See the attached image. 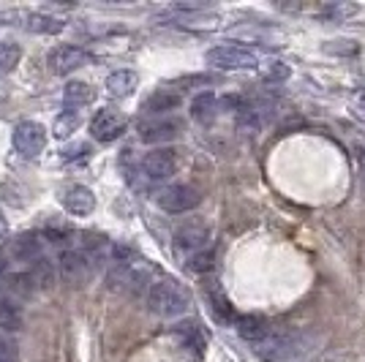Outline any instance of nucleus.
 <instances>
[{
    "label": "nucleus",
    "mask_w": 365,
    "mask_h": 362,
    "mask_svg": "<svg viewBox=\"0 0 365 362\" xmlns=\"http://www.w3.org/2000/svg\"><path fill=\"white\" fill-rule=\"evenodd\" d=\"M148 305H150V311L155 316H164V319L182 316L188 311V305H191V294L178 281L161 278L148 291Z\"/></svg>",
    "instance_id": "obj_1"
},
{
    "label": "nucleus",
    "mask_w": 365,
    "mask_h": 362,
    "mask_svg": "<svg viewBox=\"0 0 365 362\" xmlns=\"http://www.w3.org/2000/svg\"><path fill=\"white\" fill-rule=\"evenodd\" d=\"M303 351H305L303 335L284 332V330H273L262 343L254 346V354L262 362H294Z\"/></svg>",
    "instance_id": "obj_2"
},
{
    "label": "nucleus",
    "mask_w": 365,
    "mask_h": 362,
    "mask_svg": "<svg viewBox=\"0 0 365 362\" xmlns=\"http://www.w3.org/2000/svg\"><path fill=\"white\" fill-rule=\"evenodd\" d=\"M155 202H158L161 210L180 215V212L197 210L199 205H202V194H199V188L188 185V182H175V185L161 188V191L155 194Z\"/></svg>",
    "instance_id": "obj_3"
},
{
    "label": "nucleus",
    "mask_w": 365,
    "mask_h": 362,
    "mask_svg": "<svg viewBox=\"0 0 365 362\" xmlns=\"http://www.w3.org/2000/svg\"><path fill=\"white\" fill-rule=\"evenodd\" d=\"M205 61L218 71H251L259 66L257 55L243 46H213V49H207Z\"/></svg>",
    "instance_id": "obj_4"
},
{
    "label": "nucleus",
    "mask_w": 365,
    "mask_h": 362,
    "mask_svg": "<svg viewBox=\"0 0 365 362\" xmlns=\"http://www.w3.org/2000/svg\"><path fill=\"white\" fill-rule=\"evenodd\" d=\"M91 61H93L91 52H88V49H82V46H74V44L55 46V49L46 55V66H49V71H52L55 76L74 74L76 68L88 66Z\"/></svg>",
    "instance_id": "obj_5"
},
{
    "label": "nucleus",
    "mask_w": 365,
    "mask_h": 362,
    "mask_svg": "<svg viewBox=\"0 0 365 362\" xmlns=\"http://www.w3.org/2000/svg\"><path fill=\"white\" fill-rule=\"evenodd\" d=\"M46 148V128L36 120H22L14 128V150L22 158H38Z\"/></svg>",
    "instance_id": "obj_6"
},
{
    "label": "nucleus",
    "mask_w": 365,
    "mask_h": 362,
    "mask_svg": "<svg viewBox=\"0 0 365 362\" xmlns=\"http://www.w3.org/2000/svg\"><path fill=\"white\" fill-rule=\"evenodd\" d=\"M128 128V118L118 112V109H98L96 118L91 120V134L96 142H115L118 136L125 134Z\"/></svg>",
    "instance_id": "obj_7"
},
{
    "label": "nucleus",
    "mask_w": 365,
    "mask_h": 362,
    "mask_svg": "<svg viewBox=\"0 0 365 362\" xmlns=\"http://www.w3.org/2000/svg\"><path fill=\"white\" fill-rule=\"evenodd\" d=\"M142 172L148 175V180H169L178 172V152L172 148H155L142 158Z\"/></svg>",
    "instance_id": "obj_8"
},
{
    "label": "nucleus",
    "mask_w": 365,
    "mask_h": 362,
    "mask_svg": "<svg viewBox=\"0 0 365 362\" xmlns=\"http://www.w3.org/2000/svg\"><path fill=\"white\" fill-rule=\"evenodd\" d=\"M58 267H61V278L68 284V286L79 289L91 281L93 264H91V259L85 257L82 251H63Z\"/></svg>",
    "instance_id": "obj_9"
},
{
    "label": "nucleus",
    "mask_w": 365,
    "mask_h": 362,
    "mask_svg": "<svg viewBox=\"0 0 365 362\" xmlns=\"http://www.w3.org/2000/svg\"><path fill=\"white\" fill-rule=\"evenodd\" d=\"M107 284L112 291H123V294H139L145 284H148V270L142 267H134V264H128V262H120L118 264V270L109 272Z\"/></svg>",
    "instance_id": "obj_10"
},
{
    "label": "nucleus",
    "mask_w": 365,
    "mask_h": 362,
    "mask_svg": "<svg viewBox=\"0 0 365 362\" xmlns=\"http://www.w3.org/2000/svg\"><path fill=\"white\" fill-rule=\"evenodd\" d=\"M210 240V229L207 224H202V221H185L182 227L175 229V245L185 251V254H199L205 245Z\"/></svg>",
    "instance_id": "obj_11"
},
{
    "label": "nucleus",
    "mask_w": 365,
    "mask_h": 362,
    "mask_svg": "<svg viewBox=\"0 0 365 362\" xmlns=\"http://www.w3.org/2000/svg\"><path fill=\"white\" fill-rule=\"evenodd\" d=\"M180 120H148L139 125V139L145 145H158V142H169L180 134Z\"/></svg>",
    "instance_id": "obj_12"
},
{
    "label": "nucleus",
    "mask_w": 365,
    "mask_h": 362,
    "mask_svg": "<svg viewBox=\"0 0 365 362\" xmlns=\"http://www.w3.org/2000/svg\"><path fill=\"white\" fill-rule=\"evenodd\" d=\"M63 207L71 215H91L96 210V194L88 185H71L63 194Z\"/></svg>",
    "instance_id": "obj_13"
},
{
    "label": "nucleus",
    "mask_w": 365,
    "mask_h": 362,
    "mask_svg": "<svg viewBox=\"0 0 365 362\" xmlns=\"http://www.w3.org/2000/svg\"><path fill=\"white\" fill-rule=\"evenodd\" d=\"M235 327H237V335H240L243 341H248L251 346L262 343V341L273 332L270 321H267V319H262V316H237L235 319Z\"/></svg>",
    "instance_id": "obj_14"
},
{
    "label": "nucleus",
    "mask_w": 365,
    "mask_h": 362,
    "mask_svg": "<svg viewBox=\"0 0 365 362\" xmlns=\"http://www.w3.org/2000/svg\"><path fill=\"white\" fill-rule=\"evenodd\" d=\"M139 88V74L131 68H118L107 76V93L112 98H125Z\"/></svg>",
    "instance_id": "obj_15"
},
{
    "label": "nucleus",
    "mask_w": 365,
    "mask_h": 362,
    "mask_svg": "<svg viewBox=\"0 0 365 362\" xmlns=\"http://www.w3.org/2000/svg\"><path fill=\"white\" fill-rule=\"evenodd\" d=\"M182 104V95L178 90H172V88H158L155 93L148 95V101H145V112L148 115H164V112H172V109H178Z\"/></svg>",
    "instance_id": "obj_16"
},
{
    "label": "nucleus",
    "mask_w": 365,
    "mask_h": 362,
    "mask_svg": "<svg viewBox=\"0 0 365 362\" xmlns=\"http://www.w3.org/2000/svg\"><path fill=\"white\" fill-rule=\"evenodd\" d=\"M22 28H25V31H31V33H46V36H58V33L66 28V22H63V19H58V16L31 11V14H22Z\"/></svg>",
    "instance_id": "obj_17"
},
{
    "label": "nucleus",
    "mask_w": 365,
    "mask_h": 362,
    "mask_svg": "<svg viewBox=\"0 0 365 362\" xmlns=\"http://www.w3.org/2000/svg\"><path fill=\"white\" fill-rule=\"evenodd\" d=\"M215 115H218V98H215L213 93H199L197 98L191 101V118L202 123V125L213 123Z\"/></svg>",
    "instance_id": "obj_18"
},
{
    "label": "nucleus",
    "mask_w": 365,
    "mask_h": 362,
    "mask_svg": "<svg viewBox=\"0 0 365 362\" xmlns=\"http://www.w3.org/2000/svg\"><path fill=\"white\" fill-rule=\"evenodd\" d=\"M96 98V90H93L88 82H79V79H74V82H68L66 88H63V104L66 106H88Z\"/></svg>",
    "instance_id": "obj_19"
},
{
    "label": "nucleus",
    "mask_w": 365,
    "mask_h": 362,
    "mask_svg": "<svg viewBox=\"0 0 365 362\" xmlns=\"http://www.w3.org/2000/svg\"><path fill=\"white\" fill-rule=\"evenodd\" d=\"M25 324V314L14 300H0V330L16 332Z\"/></svg>",
    "instance_id": "obj_20"
},
{
    "label": "nucleus",
    "mask_w": 365,
    "mask_h": 362,
    "mask_svg": "<svg viewBox=\"0 0 365 362\" xmlns=\"http://www.w3.org/2000/svg\"><path fill=\"white\" fill-rule=\"evenodd\" d=\"M79 125H82L79 112H74V109H66V112H61V115L55 118V123H52V136H55V139H68V136L74 134Z\"/></svg>",
    "instance_id": "obj_21"
},
{
    "label": "nucleus",
    "mask_w": 365,
    "mask_h": 362,
    "mask_svg": "<svg viewBox=\"0 0 365 362\" xmlns=\"http://www.w3.org/2000/svg\"><path fill=\"white\" fill-rule=\"evenodd\" d=\"M14 257L22 262H38L41 259V240L38 234H22L19 240H14Z\"/></svg>",
    "instance_id": "obj_22"
},
{
    "label": "nucleus",
    "mask_w": 365,
    "mask_h": 362,
    "mask_svg": "<svg viewBox=\"0 0 365 362\" xmlns=\"http://www.w3.org/2000/svg\"><path fill=\"white\" fill-rule=\"evenodd\" d=\"M31 275H33V284L38 289H52L55 286V278H58V270H55V264L49 259L41 257L31 267Z\"/></svg>",
    "instance_id": "obj_23"
},
{
    "label": "nucleus",
    "mask_w": 365,
    "mask_h": 362,
    "mask_svg": "<svg viewBox=\"0 0 365 362\" xmlns=\"http://www.w3.org/2000/svg\"><path fill=\"white\" fill-rule=\"evenodd\" d=\"M22 61V46L16 41H0V76L11 74Z\"/></svg>",
    "instance_id": "obj_24"
},
{
    "label": "nucleus",
    "mask_w": 365,
    "mask_h": 362,
    "mask_svg": "<svg viewBox=\"0 0 365 362\" xmlns=\"http://www.w3.org/2000/svg\"><path fill=\"white\" fill-rule=\"evenodd\" d=\"M33 289H36V284H33L31 272H14V275H9V291L16 294V297L28 300L33 294Z\"/></svg>",
    "instance_id": "obj_25"
},
{
    "label": "nucleus",
    "mask_w": 365,
    "mask_h": 362,
    "mask_svg": "<svg viewBox=\"0 0 365 362\" xmlns=\"http://www.w3.org/2000/svg\"><path fill=\"white\" fill-rule=\"evenodd\" d=\"M207 300H210V308H213L215 319H221V321H232V319H235V311H232L229 300L215 286L207 289Z\"/></svg>",
    "instance_id": "obj_26"
},
{
    "label": "nucleus",
    "mask_w": 365,
    "mask_h": 362,
    "mask_svg": "<svg viewBox=\"0 0 365 362\" xmlns=\"http://www.w3.org/2000/svg\"><path fill=\"white\" fill-rule=\"evenodd\" d=\"M237 125H240L243 131H259V125H262L259 112L254 106H240V109H237Z\"/></svg>",
    "instance_id": "obj_27"
},
{
    "label": "nucleus",
    "mask_w": 365,
    "mask_h": 362,
    "mask_svg": "<svg viewBox=\"0 0 365 362\" xmlns=\"http://www.w3.org/2000/svg\"><path fill=\"white\" fill-rule=\"evenodd\" d=\"M188 270L194 272L213 270V251H199V254H194V257L188 259Z\"/></svg>",
    "instance_id": "obj_28"
},
{
    "label": "nucleus",
    "mask_w": 365,
    "mask_h": 362,
    "mask_svg": "<svg viewBox=\"0 0 365 362\" xmlns=\"http://www.w3.org/2000/svg\"><path fill=\"white\" fill-rule=\"evenodd\" d=\"M0 362H19V351L11 338L0 335Z\"/></svg>",
    "instance_id": "obj_29"
},
{
    "label": "nucleus",
    "mask_w": 365,
    "mask_h": 362,
    "mask_svg": "<svg viewBox=\"0 0 365 362\" xmlns=\"http://www.w3.org/2000/svg\"><path fill=\"white\" fill-rule=\"evenodd\" d=\"M341 46H333L330 41L324 44V52H330V55H354L357 52V46H354V41H338Z\"/></svg>",
    "instance_id": "obj_30"
},
{
    "label": "nucleus",
    "mask_w": 365,
    "mask_h": 362,
    "mask_svg": "<svg viewBox=\"0 0 365 362\" xmlns=\"http://www.w3.org/2000/svg\"><path fill=\"white\" fill-rule=\"evenodd\" d=\"M357 9L354 6H327V9H322V14L333 16V19H344L346 14H354Z\"/></svg>",
    "instance_id": "obj_31"
},
{
    "label": "nucleus",
    "mask_w": 365,
    "mask_h": 362,
    "mask_svg": "<svg viewBox=\"0 0 365 362\" xmlns=\"http://www.w3.org/2000/svg\"><path fill=\"white\" fill-rule=\"evenodd\" d=\"M289 76V68L284 63H273V68L267 71V79H287Z\"/></svg>",
    "instance_id": "obj_32"
},
{
    "label": "nucleus",
    "mask_w": 365,
    "mask_h": 362,
    "mask_svg": "<svg viewBox=\"0 0 365 362\" xmlns=\"http://www.w3.org/2000/svg\"><path fill=\"white\" fill-rule=\"evenodd\" d=\"M9 234V221H6V215L0 210V237H6Z\"/></svg>",
    "instance_id": "obj_33"
},
{
    "label": "nucleus",
    "mask_w": 365,
    "mask_h": 362,
    "mask_svg": "<svg viewBox=\"0 0 365 362\" xmlns=\"http://www.w3.org/2000/svg\"><path fill=\"white\" fill-rule=\"evenodd\" d=\"M9 270V259H6V254L0 251V278H3V272Z\"/></svg>",
    "instance_id": "obj_34"
}]
</instances>
